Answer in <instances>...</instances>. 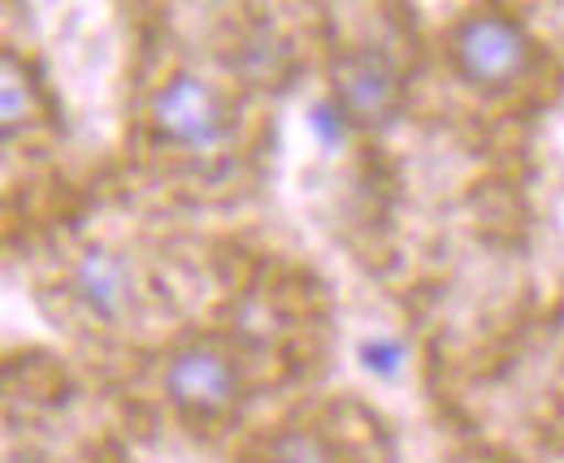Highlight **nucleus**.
<instances>
[{
    "label": "nucleus",
    "mask_w": 564,
    "mask_h": 463,
    "mask_svg": "<svg viewBox=\"0 0 564 463\" xmlns=\"http://www.w3.org/2000/svg\"><path fill=\"white\" fill-rule=\"evenodd\" d=\"M447 57H452V69L460 74V82H469L474 91L499 96L530 78L534 35L525 31L521 18L503 9H469L447 35Z\"/></svg>",
    "instance_id": "f257e3e1"
},
{
    "label": "nucleus",
    "mask_w": 564,
    "mask_h": 463,
    "mask_svg": "<svg viewBox=\"0 0 564 463\" xmlns=\"http://www.w3.org/2000/svg\"><path fill=\"white\" fill-rule=\"evenodd\" d=\"M148 122L156 143L200 156V152H217L230 139V109L221 100V91L205 82L200 74H174L152 91L148 104Z\"/></svg>",
    "instance_id": "f03ea898"
},
{
    "label": "nucleus",
    "mask_w": 564,
    "mask_h": 463,
    "mask_svg": "<svg viewBox=\"0 0 564 463\" xmlns=\"http://www.w3.org/2000/svg\"><path fill=\"white\" fill-rule=\"evenodd\" d=\"M330 100L352 131H391L404 113V74L382 48L356 44L330 62Z\"/></svg>",
    "instance_id": "7ed1b4c3"
},
{
    "label": "nucleus",
    "mask_w": 564,
    "mask_h": 463,
    "mask_svg": "<svg viewBox=\"0 0 564 463\" xmlns=\"http://www.w3.org/2000/svg\"><path fill=\"white\" fill-rule=\"evenodd\" d=\"M161 386H165V398L174 403L178 416L221 420L243 395V373H239L230 351H221L213 342H192V346L170 355Z\"/></svg>",
    "instance_id": "20e7f679"
},
{
    "label": "nucleus",
    "mask_w": 564,
    "mask_h": 463,
    "mask_svg": "<svg viewBox=\"0 0 564 463\" xmlns=\"http://www.w3.org/2000/svg\"><path fill=\"white\" fill-rule=\"evenodd\" d=\"M74 299L96 317V321H118L131 312L135 304V273L127 268V261L109 247H91L83 252V261L70 273Z\"/></svg>",
    "instance_id": "39448f33"
},
{
    "label": "nucleus",
    "mask_w": 564,
    "mask_h": 463,
    "mask_svg": "<svg viewBox=\"0 0 564 463\" xmlns=\"http://www.w3.org/2000/svg\"><path fill=\"white\" fill-rule=\"evenodd\" d=\"M40 113V87L31 78V69L22 66L13 53H4L0 62V126H4V139L31 126Z\"/></svg>",
    "instance_id": "423d86ee"
},
{
    "label": "nucleus",
    "mask_w": 564,
    "mask_h": 463,
    "mask_svg": "<svg viewBox=\"0 0 564 463\" xmlns=\"http://www.w3.org/2000/svg\"><path fill=\"white\" fill-rule=\"evenodd\" d=\"M265 463H335V455H330V447H326L322 433H313V429H286V433L274 438Z\"/></svg>",
    "instance_id": "0eeeda50"
},
{
    "label": "nucleus",
    "mask_w": 564,
    "mask_h": 463,
    "mask_svg": "<svg viewBox=\"0 0 564 463\" xmlns=\"http://www.w3.org/2000/svg\"><path fill=\"white\" fill-rule=\"evenodd\" d=\"M365 355H369V360H365L369 368H387V373H391L395 360H400V346H365Z\"/></svg>",
    "instance_id": "6e6552de"
}]
</instances>
